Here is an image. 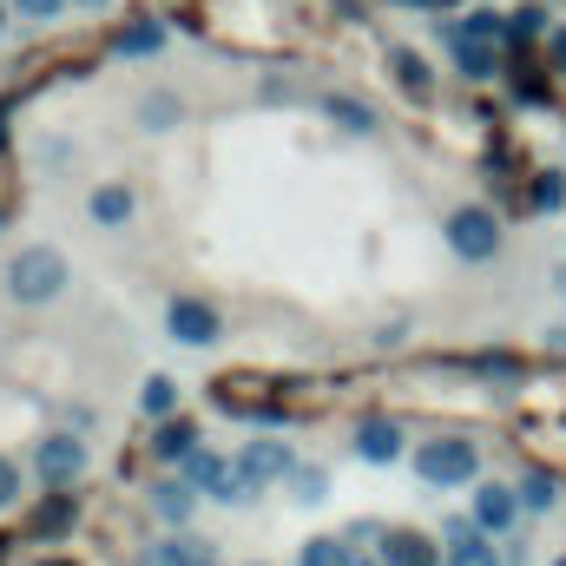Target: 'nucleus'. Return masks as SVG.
<instances>
[{"mask_svg": "<svg viewBox=\"0 0 566 566\" xmlns=\"http://www.w3.org/2000/svg\"><path fill=\"white\" fill-rule=\"evenodd\" d=\"M7 290H13V303H53L66 290V258L53 244H27L7 264Z\"/></svg>", "mask_w": 566, "mask_h": 566, "instance_id": "1", "label": "nucleus"}, {"mask_svg": "<svg viewBox=\"0 0 566 566\" xmlns=\"http://www.w3.org/2000/svg\"><path fill=\"white\" fill-rule=\"evenodd\" d=\"M93 218H99V224H126V218H133V191H126V185H99V191H93Z\"/></svg>", "mask_w": 566, "mask_h": 566, "instance_id": "15", "label": "nucleus"}, {"mask_svg": "<svg viewBox=\"0 0 566 566\" xmlns=\"http://www.w3.org/2000/svg\"><path fill=\"white\" fill-rule=\"evenodd\" d=\"M185 474H191L198 488H211V501H231V507H244V501L258 494V481H251V468H244V461L231 468V461H218V454H205V448H191V454H185Z\"/></svg>", "mask_w": 566, "mask_h": 566, "instance_id": "3", "label": "nucleus"}, {"mask_svg": "<svg viewBox=\"0 0 566 566\" xmlns=\"http://www.w3.org/2000/svg\"><path fill=\"white\" fill-rule=\"evenodd\" d=\"M323 113H329L343 133H356V139H369V133H376V113H369L363 99H349V93H329V99H323Z\"/></svg>", "mask_w": 566, "mask_h": 566, "instance_id": "12", "label": "nucleus"}, {"mask_svg": "<svg viewBox=\"0 0 566 566\" xmlns=\"http://www.w3.org/2000/svg\"><path fill=\"white\" fill-rule=\"evenodd\" d=\"M165 323H171V336H178V343H191V349H211V343L224 336L218 310H211V303H198V296H171V303H165Z\"/></svg>", "mask_w": 566, "mask_h": 566, "instance_id": "5", "label": "nucleus"}, {"mask_svg": "<svg viewBox=\"0 0 566 566\" xmlns=\"http://www.w3.org/2000/svg\"><path fill=\"white\" fill-rule=\"evenodd\" d=\"M566 205V171H541L534 178V211H560Z\"/></svg>", "mask_w": 566, "mask_h": 566, "instance_id": "21", "label": "nucleus"}, {"mask_svg": "<svg viewBox=\"0 0 566 566\" xmlns=\"http://www.w3.org/2000/svg\"><path fill=\"white\" fill-rule=\"evenodd\" d=\"M244 468H251V481H290L296 454L283 441H244Z\"/></svg>", "mask_w": 566, "mask_h": 566, "instance_id": "9", "label": "nucleus"}, {"mask_svg": "<svg viewBox=\"0 0 566 566\" xmlns=\"http://www.w3.org/2000/svg\"><path fill=\"white\" fill-rule=\"evenodd\" d=\"M145 409H151V416H171V409H178V382H171V376H151V382H145V396H139Z\"/></svg>", "mask_w": 566, "mask_h": 566, "instance_id": "22", "label": "nucleus"}, {"mask_svg": "<svg viewBox=\"0 0 566 566\" xmlns=\"http://www.w3.org/2000/svg\"><path fill=\"white\" fill-rule=\"evenodd\" d=\"M416 468H422L428 488H461V481H474L481 454H474V441H454V434H441V441H428L422 454H416Z\"/></svg>", "mask_w": 566, "mask_h": 566, "instance_id": "4", "label": "nucleus"}, {"mask_svg": "<svg viewBox=\"0 0 566 566\" xmlns=\"http://www.w3.org/2000/svg\"><path fill=\"white\" fill-rule=\"evenodd\" d=\"M33 468H40L53 488H66V481L86 474V441H73V434H46V441L33 448Z\"/></svg>", "mask_w": 566, "mask_h": 566, "instance_id": "6", "label": "nucleus"}, {"mask_svg": "<svg viewBox=\"0 0 566 566\" xmlns=\"http://www.w3.org/2000/svg\"><path fill=\"white\" fill-rule=\"evenodd\" d=\"M541 27H547V13H541V7H527V13H521V20H514V33H521V40H534V33H541Z\"/></svg>", "mask_w": 566, "mask_h": 566, "instance_id": "28", "label": "nucleus"}, {"mask_svg": "<svg viewBox=\"0 0 566 566\" xmlns=\"http://www.w3.org/2000/svg\"><path fill=\"white\" fill-rule=\"evenodd\" d=\"M382 566H448V554L422 534H409V527H389L382 534Z\"/></svg>", "mask_w": 566, "mask_h": 566, "instance_id": "8", "label": "nucleus"}, {"mask_svg": "<svg viewBox=\"0 0 566 566\" xmlns=\"http://www.w3.org/2000/svg\"><path fill=\"white\" fill-rule=\"evenodd\" d=\"M13 7H20V13H27V20H53V13H60V7H66V0H13Z\"/></svg>", "mask_w": 566, "mask_h": 566, "instance_id": "27", "label": "nucleus"}, {"mask_svg": "<svg viewBox=\"0 0 566 566\" xmlns=\"http://www.w3.org/2000/svg\"><path fill=\"white\" fill-rule=\"evenodd\" d=\"M448 244H454V258L488 264V258H501V218L488 205H461V211H448Z\"/></svg>", "mask_w": 566, "mask_h": 566, "instance_id": "2", "label": "nucleus"}, {"mask_svg": "<svg viewBox=\"0 0 566 566\" xmlns=\"http://www.w3.org/2000/svg\"><path fill=\"white\" fill-rule=\"evenodd\" d=\"M389 66H396V80H402V93H416V99H428V66L409 53V46H389Z\"/></svg>", "mask_w": 566, "mask_h": 566, "instance_id": "16", "label": "nucleus"}, {"mask_svg": "<svg viewBox=\"0 0 566 566\" xmlns=\"http://www.w3.org/2000/svg\"><path fill=\"white\" fill-rule=\"evenodd\" d=\"M198 560H211V541H165L151 566H198Z\"/></svg>", "mask_w": 566, "mask_h": 566, "instance_id": "19", "label": "nucleus"}, {"mask_svg": "<svg viewBox=\"0 0 566 566\" xmlns=\"http://www.w3.org/2000/svg\"><path fill=\"white\" fill-rule=\"evenodd\" d=\"M303 566H356V560H349V541H329L323 534V541L303 547Z\"/></svg>", "mask_w": 566, "mask_h": 566, "instance_id": "20", "label": "nucleus"}, {"mask_svg": "<svg viewBox=\"0 0 566 566\" xmlns=\"http://www.w3.org/2000/svg\"><path fill=\"white\" fill-rule=\"evenodd\" d=\"M356 454H363V461H396V454H402V428L396 422H369L363 434H356Z\"/></svg>", "mask_w": 566, "mask_h": 566, "instance_id": "13", "label": "nucleus"}, {"mask_svg": "<svg viewBox=\"0 0 566 566\" xmlns=\"http://www.w3.org/2000/svg\"><path fill=\"white\" fill-rule=\"evenodd\" d=\"M158 40H165V33H158V27L145 20V27H126V33H119V53H151Z\"/></svg>", "mask_w": 566, "mask_h": 566, "instance_id": "23", "label": "nucleus"}, {"mask_svg": "<svg viewBox=\"0 0 566 566\" xmlns=\"http://www.w3.org/2000/svg\"><path fill=\"white\" fill-rule=\"evenodd\" d=\"M46 566H66V560H46Z\"/></svg>", "mask_w": 566, "mask_h": 566, "instance_id": "29", "label": "nucleus"}, {"mask_svg": "<svg viewBox=\"0 0 566 566\" xmlns=\"http://www.w3.org/2000/svg\"><path fill=\"white\" fill-rule=\"evenodd\" d=\"M191 448H198V422H165V428H158V441H151V454H158V461H185Z\"/></svg>", "mask_w": 566, "mask_h": 566, "instance_id": "14", "label": "nucleus"}, {"mask_svg": "<svg viewBox=\"0 0 566 566\" xmlns=\"http://www.w3.org/2000/svg\"><path fill=\"white\" fill-rule=\"evenodd\" d=\"M13 501H20V468L0 454V507H13Z\"/></svg>", "mask_w": 566, "mask_h": 566, "instance_id": "25", "label": "nucleus"}, {"mask_svg": "<svg viewBox=\"0 0 566 566\" xmlns=\"http://www.w3.org/2000/svg\"><path fill=\"white\" fill-rule=\"evenodd\" d=\"M514 514H521V488H507V481H481V494H474V527H481V534H507Z\"/></svg>", "mask_w": 566, "mask_h": 566, "instance_id": "7", "label": "nucleus"}, {"mask_svg": "<svg viewBox=\"0 0 566 566\" xmlns=\"http://www.w3.org/2000/svg\"><path fill=\"white\" fill-rule=\"evenodd\" d=\"M0 27H7V20H0Z\"/></svg>", "mask_w": 566, "mask_h": 566, "instance_id": "31", "label": "nucleus"}, {"mask_svg": "<svg viewBox=\"0 0 566 566\" xmlns=\"http://www.w3.org/2000/svg\"><path fill=\"white\" fill-rule=\"evenodd\" d=\"M554 501H560V481H554V474H527V481H521V507H534V514H547Z\"/></svg>", "mask_w": 566, "mask_h": 566, "instance_id": "18", "label": "nucleus"}, {"mask_svg": "<svg viewBox=\"0 0 566 566\" xmlns=\"http://www.w3.org/2000/svg\"><path fill=\"white\" fill-rule=\"evenodd\" d=\"M296 501H323V474H316V468L296 474Z\"/></svg>", "mask_w": 566, "mask_h": 566, "instance_id": "26", "label": "nucleus"}, {"mask_svg": "<svg viewBox=\"0 0 566 566\" xmlns=\"http://www.w3.org/2000/svg\"><path fill=\"white\" fill-rule=\"evenodd\" d=\"M139 119L151 126V133H165V126L178 119V99H165V93H158V99H145V113H139Z\"/></svg>", "mask_w": 566, "mask_h": 566, "instance_id": "24", "label": "nucleus"}, {"mask_svg": "<svg viewBox=\"0 0 566 566\" xmlns=\"http://www.w3.org/2000/svg\"><path fill=\"white\" fill-rule=\"evenodd\" d=\"M448 541H454V547H448V566H501L494 560V541H488V534H468L461 521L448 527Z\"/></svg>", "mask_w": 566, "mask_h": 566, "instance_id": "11", "label": "nucleus"}, {"mask_svg": "<svg viewBox=\"0 0 566 566\" xmlns=\"http://www.w3.org/2000/svg\"><path fill=\"white\" fill-rule=\"evenodd\" d=\"M554 566H566V560H554Z\"/></svg>", "mask_w": 566, "mask_h": 566, "instance_id": "30", "label": "nucleus"}, {"mask_svg": "<svg viewBox=\"0 0 566 566\" xmlns=\"http://www.w3.org/2000/svg\"><path fill=\"white\" fill-rule=\"evenodd\" d=\"M151 507H158L171 527H185V521H191V507H198V481H191V474H178V481L151 488Z\"/></svg>", "mask_w": 566, "mask_h": 566, "instance_id": "10", "label": "nucleus"}, {"mask_svg": "<svg viewBox=\"0 0 566 566\" xmlns=\"http://www.w3.org/2000/svg\"><path fill=\"white\" fill-rule=\"evenodd\" d=\"M461 33H468V40H481V46H501L514 27H507L501 13H468V20H461Z\"/></svg>", "mask_w": 566, "mask_h": 566, "instance_id": "17", "label": "nucleus"}]
</instances>
